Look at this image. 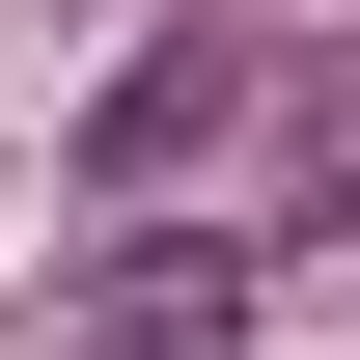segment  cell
<instances>
[{
	"instance_id": "1",
	"label": "cell",
	"mask_w": 360,
	"mask_h": 360,
	"mask_svg": "<svg viewBox=\"0 0 360 360\" xmlns=\"http://www.w3.org/2000/svg\"><path fill=\"white\" fill-rule=\"evenodd\" d=\"M222 333H250V250H222V222H194V250H111V277H84V360H222Z\"/></svg>"
},
{
	"instance_id": "2",
	"label": "cell",
	"mask_w": 360,
	"mask_h": 360,
	"mask_svg": "<svg viewBox=\"0 0 360 360\" xmlns=\"http://www.w3.org/2000/svg\"><path fill=\"white\" fill-rule=\"evenodd\" d=\"M250 111V28H167V56H139V84H111V167H194V139H222Z\"/></svg>"
}]
</instances>
